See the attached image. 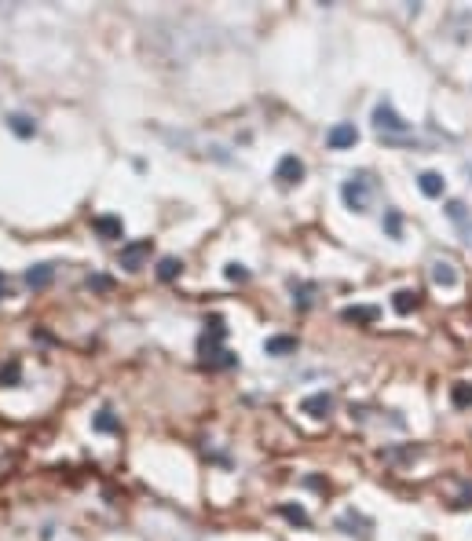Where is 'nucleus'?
Masks as SVG:
<instances>
[{
    "label": "nucleus",
    "instance_id": "a211bd4d",
    "mask_svg": "<svg viewBox=\"0 0 472 541\" xmlns=\"http://www.w3.org/2000/svg\"><path fill=\"white\" fill-rule=\"evenodd\" d=\"M92 428L96 432H121V421L110 414V410H99V414L92 417Z\"/></svg>",
    "mask_w": 472,
    "mask_h": 541
},
{
    "label": "nucleus",
    "instance_id": "412c9836",
    "mask_svg": "<svg viewBox=\"0 0 472 541\" xmlns=\"http://www.w3.org/2000/svg\"><path fill=\"white\" fill-rule=\"evenodd\" d=\"M381 227H385L388 238H399V235H403V216L395 212V209H388V212H385V223H381Z\"/></svg>",
    "mask_w": 472,
    "mask_h": 541
},
{
    "label": "nucleus",
    "instance_id": "7ed1b4c3",
    "mask_svg": "<svg viewBox=\"0 0 472 541\" xmlns=\"http://www.w3.org/2000/svg\"><path fill=\"white\" fill-rule=\"evenodd\" d=\"M355 143H359V128H355L352 121H337L326 132V147L329 150H352Z\"/></svg>",
    "mask_w": 472,
    "mask_h": 541
},
{
    "label": "nucleus",
    "instance_id": "0eeeda50",
    "mask_svg": "<svg viewBox=\"0 0 472 541\" xmlns=\"http://www.w3.org/2000/svg\"><path fill=\"white\" fill-rule=\"evenodd\" d=\"M337 526H341L344 534H359V538H370V526H374V523H370L366 516H359V512H355V508H348V512H341Z\"/></svg>",
    "mask_w": 472,
    "mask_h": 541
},
{
    "label": "nucleus",
    "instance_id": "ddd939ff",
    "mask_svg": "<svg viewBox=\"0 0 472 541\" xmlns=\"http://www.w3.org/2000/svg\"><path fill=\"white\" fill-rule=\"evenodd\" d=\"M8 128H11L19 139H33V136H37V121L26 118V113H8Z\"/></svg>",
    "mask_w": 472,
    "mask_h": 541
},
{
    "label": "nucleus",
    "instance_id": "5701e85b",
    "mask_svg": "<svg viewBox=\"0 0 472 541\" xmlns=\"http://www.w3.org/2000/svg\"><path fill=\"white\" fill-rule=\"evenodd\" d=\"M224 275H227V282H249L246 264H227V267H224Z\"/></svg>",
    "mask_w": 472,
    "mask_h": 541
},
{
    "label": "nucleus",
    "instance_id": "f8f14e48",
    "mask_svg": "<svg viewBox=\"0 0 472 541\" xmlns=\"http://www.w3.org/2000/svg\"><path fill=\"white\" fill-rule=\"evenodd\" d=\"M417 187H421V194H425V198H443V187H446V179L439 176V172H421L417 176Z\"/></svg>",
    "mask_w": 472,
    "mask_h": 541
},
{
    "label": "nucleus",
    "instance_id": "9d476101",
    "mask_svg": "<svg viewBox=\"0 0 472 541\" xmlns=\"http://www.w3.org/2000/svg\"><path fill=\"white\" fill-rule=\"evenodd\" d=\"M297 337H267L264 340V355H271V358H286V355H293L297 351Z\"/></svg>",
    "mask_w": 472,
    "mask_h": 541
},
{
    "label": "nucleus",
    "instance_id": "9b49d317",
    "mask_svg": "<svg viewBox=\"0 0 472 541\" xmlns=\"http://www.w3.org/2000/svg\"><path fill=\"white\" fill-rule=\"evenodd\" d=\"M92 227H96V235L99 238H125V223L118 220V216H96L92 220Z\"/></svg>",
    "mask_w": 472,
    "mask_h": 541
},
{
    "label": "nucleus",
    "instance_id": "f257e3e1",
    "mask_svg": "<svg viewBox=\"0 0 472 541\" xmlns=\"http://www.w3.org/2000/svg\"><path fill=\"white\" fill-rule=\"evenodd\" d=\"M374 128L381 132L385 143H403V136H410V121H403L388 99H381L374 107Z\"/></svg>",
    "mask_w": 472,
    "mask_h": 541
},
{
    "label": "nucleus",
    "instance_id": "a878e982",
    "mask_svg": "<svg viewBox=\"0 0 472 541\" xmlns=\"http://www.w3.org/2000/svg\"><path fill=\"white\" fill-rule=\"evenodd\" d=\"M8 296V282H4V275H0V300Z\"/></svg>",
    "mask_w": 472,
    "mask_h": 541
},
{
    "label": "nucleus",
    "instance_id": "2eb2a0df",
    "mask_svg": "<svg viewBox=\"0 0 472 541\" xmlns=\"http://www.w3.org/2000/svg\"><path fill=\"white\" fill-rule=\"evenodd\" d=\"M417 304H421V296H417L414 289H399V293H395V300H392V307H395L399 315H410Z\"/></svg>",
    "mask_w": 472,
    "mask_h": 541
},
{
    "label": "nucleus",
    "instance_id": "6ab92c4d",
    "mask_svg": "<svg viewBox=\"0 0 472 541\" xmlns=\"http://www.w3.org/2000/svg\"><path fill=\"white\" fill-rule=\"evenodd\" d=\"M19 380H22V366L11 358V363L0 369V388H19Z\"/></svg>",
    "mask_w": 472,
    "mask_h": 541
},
{
    "label": "nucleus",
    "instance_id": "b1692460",
    "mask_svg": "<svg viewBox=\"0 0 472 541\" xmlns=\"http://www.w3.org/2000/svg\"><path fill=\"white\" fill-rule=\"evenodd\" d=\"M446 216H451V220H454L457 227H465V220H469V216H465V205H462V201H446Z\"/></svg>",
    "mask_w": 472,
    "mask_h": 541
},
{
    "label": "nucleus",
    "instance_id": "4468645a",
    "mask_svg": "<svg viewBox=\"0 0 472 541\" xmlns=\"http://www.w3.org/2000/svg\"><path fill=\"white\" fill-rule=\"evenodd\" d=\"M432 282H436V286H446V289H454V286H457V270H454V264H446V260H436V264H432Z\"/></svg>",
    "mask_w": 472,
    "mask_h": 541
},
{
    "label": "nucleus",
    "instance_id": "f03ea898",
    "mask_svg": "<svg viewBox=\"0 0 472 541\" xmlns=\"http://www.w3.org/2000/svg\"><path fill=\"white\" fill-rule=\"evenodd\" d=\"M341 198L352 212H366L370 209V198H374V179L370 172H355L341 183Z\"/></svg>",
    "mask_w": 472,
    "mask_h": 541
},
{
    "label": "nucleus",
    "instance_id": "20e7f679",
    "mask_svg": "<svg viewBox=\"0 0 472 541\" xmlns=\"http://www.w3.org/2000/svg\"><path fill=\"white\" fill-rule=\"evenodd\" d=\"M275 179L282 187H297L300 179H304V161L297 158V154H286V158H278L275 165Z\"/></svg>",
    "mask_w": 472,
    "mask_h": 541
},
{
    "label": "nucleus",
    "instance_id": "aec40b11",
    "mask_svg": "<svg viewBox=\"0 0 472 541\" xmlns=\"http://www.w3.org/2000/svg\"><path fill=\"white\" fill-rule=\"evenodd\" d=\"M293 300H297L300 307H311V300H315V286H311V282H293Z\"/></svg>",
    "mask_w": 472,
    "mask_h": 541
},
{
    "label": "nucleus",
    "instance_id": "f3484780",
    "mask_svg": "<svg viewBox=\"0 0 472 541\" xmlns=\"http://www.w3.org/2000/svg\"><path fill=\"white\" fill-rule=\"evenodd\" d=\"M451 403H454L457 410H469V406H472V384H469V380H457L454 388H451Z\"/></svg>",
    "mask_w": 472,
    "mask_h": 541
},
{
    "label": "nucleus",
    "instance_id": "dca6fc26",
    "mask_svg": "<svg viewBox=\"0 0 472 541\" xmlns=\"http://www.w3.org/2000/svg\"><path fill=\"white\" fill-rule=\"evenodd\" d=\"M180 270H183V260H176V256H161V264H158V278L161 282H176V278H180Z\"/></svg>",
    "mask_w": 472,
    "mask_h": 541
},
{
    "label": "nucleus",
    "instance_id": "6e6552de",
    "mask_svg": "<svg viewBox=\"0 0 472 541\" xmlns=\"http://www.w3.org/2000/svg\"><path fill=\"white\" fill-rule=\"evenodd\" d=\"M300 410L308 417H329V410H334V395H329V392H315V395H308L300 403Z\"/></svg>",
    "mask_w": 472,
    "mask_h": 541
},
{
    "label": "nucleus",
    "instance_id": "423d86ee",
    "mask_svg": "<svg viewBox=\"0 0 472 541\" xmlns=\"http://www.w3.org/2000/svg\"><path fill=\"white\" fill-rule=\"evenodd\" d=\"M377 315H381V311H377L374 304H348V307L341 311V318H344V322H355V326H374Z\"/></svg>",
    "mask_w": 472,
    "mask_h": 541
},
{
    "label": "nucleus",
    "instance_id": "4be33fe9",
    "mask_svg": "<svg viewBox=\"0 0 472 541\" xmlns=\"http://www.w3.org/2000/svg\"><path fill=\"white\" fill-rule=\"evenodd\" d=\"M278 512H282V516H286L289 523H297V526H308V523H311V516H308V512H304L300 505H282Z\"/></svg>",
    "mask_w": 472,
    "mask_h": 541
},
{
    "label": "nucleus",
    "instance_id": "393cba45",
    "mask_svg": "<svg viewBox=\"0 0 472 541\" xmlns=\"http://www.w3.org/2000/svg\"><path fill=\"white\" fill-rule=\"evenodd\" d=\"M88 286H96V289H110V278H88Z\"/></svg>",
    "mask_w": 472,
    "mask_h": 541
},
{
    "label": "nucleus",
    "instance_id": "39448f33",
    "mask_svg": "<svg viewBox=\"0 0 472 541\" xmlns=\"http://www.w3.org/2000/svg\"><path fill=\"white\" fill-rule=\"evenodd\" d=\"M143 256H150V238L129 241V246H121V267H125V270H139Z\"/></svg>",
    "mask_w": 472,
    "mask_h": 541
},
{
    "label": "nucleus",
    "instance_id": "1a4fd4ad",
    "mask_svg": "<svg viewBox=\"0 0 472 541\" xmlns=\"http://www.w3.org/2000/svg\"><path fill=\"white\" fill-rule=\"evenodd\" d=\"M52 278H55V264H33L26 270V286L30 289H48V286H52Z\"/></svg>",
    "mask_w": 472,
    "mask_h": 541
}]
</instances>
